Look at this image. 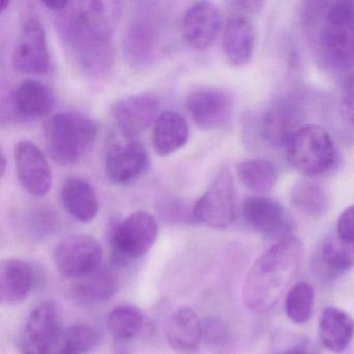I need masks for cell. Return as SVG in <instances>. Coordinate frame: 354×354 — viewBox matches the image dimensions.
<instances>
[{
    "instance_id": "19",
    "label": "cell",
    "mask_w": 354,
    "mask_h": 354,
    "mask_svg": "<svg viewBox=\"0 0 354 354\" xmlns=\"http://www.w3.org/2000/svg\"><path fill=\"white\" fill-rule=\"evenodd\" d=\"M301 113L295 104L287 100L277 101L264 113L261 122L263 138L274 146H287L302 127Z\"/></svg>"
},
{
    "instance_id": "14",
    "label": "cell",
    "mask_w": 354,
    "mask_h": 354,
    "mask_svg": "<svg viewBox=\"0 0 354 354\" xmlns=\"http://www.w3.org/2000/svg\"><path fill=\"white\" fill-rule=\"evenodd\" d=\"M18 179L34 196H44L53 186V171L46 156L35 142L21 140L14 148Z\"/></svg>"
},
{
    "instance_id": "6",
    "label": "cell",
    "mask_w": 354,
    "mask_h": 354,
    "mask_svg": "<svg viewBox=\"0 0 354 354\" xmlns=\"http://www.w3.org/2000/svg\"><path fill=\"white\" fill-rule=\"evenodd\" d=\"M321 48L335 67H354V1H337L325 11Z\"/></svg>"
},
{
    "instance_id": "31",
    "label": "cell",
    "mask_w": 354,
    "mask_h": 354,
    "mask_svg": "<svg viewBox=\"0 0 354 354\" xmlns=\"http://www.w3.org/2000/svg\"><path fill=\"white\" fill-rule=\"evenodd\" d=\"M314 288L310 283L300 281L291 288L285 299V312L288 318L297 324L306 323L314 308Z\"/></svg>"
},
{
    "instance_id": "18",
    "label": "cell",
    "mask_w": 354,
    "mask_h": 354,
    "mask_svg": "<svg viewBox=\"0 0 354 354\" xmlns=\"http://www.w3.org/2000/svg\"><path fill=\"white\" fill-rule=\"evenodd\" d=\"M14 115L24 121H32L49 115L55 104L53 88L35 80H24L10 97Z\"/></svg>"
},
{
    "instance_id": "34",
    "label": "cell",
    "mask_w": 354,
    "mask_h": 354,
    "mask_svg": "<svg viewBox=\"0 0 354 354\" xmlns=\"http://www.w3.org/2000/svg\"><path fill=\"white\" fill-rule=\"evenodd\" d=\"M337 235L344 241L354 244V205L348 207L337 219Z\"/></svg>"
},
{
    "instance_id": "16",
    "label": "cell",
    "mask_w": 354,
    "mask_h": 354,
    "mask_svg": "<svg viewBox=\"0 0 354 354\" xmlns=\"http://www.w3.org/2000/svg\"><path fill=\"white\" fill-rule=\"evenodd\" d=\"M160 102L154 95L138 94L113 103V121L126 136H136L148 129L159 117Z\"/></svg>"
},
{
    "instance_id": "37",
    "label": "cell",
    "mask_w": 354,
    "mask_h": 354,
    "mask_svg": "<svg viewBox=\"0 0 354 354\" xmlns=\"http://www.w3.org/2000/svg\"><path fill=\"white\" fill-rule=\"evenodd\" d=\"M283 354H310V352L306 351L304 348H293V349L288 350L283 352Z\"/></svg>"
},
{
    "instance_id": "4",
    "label": "cell",
    "mask_w": 354,
    "mask_h": 354,
    "mask_svg": "<svg viewBox=\"0 0 354 354\" xmlns=\"http://www.w3.org/2000/svg\"><path fill=\"white\" fill-rule=\"evenodd\" d=\"M123 34V51L128 64L144 69L156 59L163 34V16L155 3H140Z\"/></svg>"
},
{
    "instance_id": "33",
    "label": "cell",
    "mask_w": 354,
    "mask_h": 354,
    "mask_svg": "<svg viewBox=\"0 0 354 354\" xmlns=\"http://www.w3.org/2000/svg\"><path fill=\"white\" fill-rule=\"evenodd\" d=\"M339 113L348 125L354 127V72L350 73L342 84Z\"/></svg>"
},
{
    "instance_id": "17",
    "label": "cell",
    "mask_w": 354,
    "mask_h": 354,
    "mask_svg": "<svg viewBox=\"0 0 354 354\" xmlns=\"http://www.w3.org/2000/svg\"><path fill=\"white\" fill-rule=\"evenodd\" d=\"M149 156L144 145L128 142L118 145L109 151L105 161L107 179L118 186L136 182L146 171Z\"/></svg>"
},
{
    "instance_id": "24",
    "label": "cell",
    "mask_w": 354,
    "mask_h": 354,
    "mask_svg": "<svg viewBox=\"0 0 354 354\" xmlns=\"http://www.w3.org/2000/svg\"><path fill=\"white\" fill-rule=\"evenodd\" d=\"M189 138V125L183 115L165 111L153 126V147L159 156H169L185 146Z\"/></svg>"
},
{
    "instance_id": "35",
    "label": "cell",
    "mask_w": 354,
    "mask_h": 354,
    "mask_svg": "<svg viewBox=\"0 0 354 354\" xmlns=\"http://www.w3.org/2000/svg\"><path fill=\"white\" fill-rule=\"evenodd\" d=\"M234 8L239 15H243L246 13H254V12L260 10L262 7L263 3L261 1H237L233 3Z\"/></svg>"
},
{
    "instance_id": "36",
    "label": "cell",
    "mask_w": 354,
    "mask_h": 354,
    "mask_svg": "<svg viewBox=\"0 0 354 354\" xmlns=\"http://www.w3.org/2000/svg\"><path fill=\"white\" fill-rule=\"evenodd\" d=\"M69 1H44L43 5L46 6L51 11H55V13L63 11L67 7Z\"/></svg>"
},
{
    "instance_id": "29",
    "label": "cell",
    "mask_w": 354,
    "mask_h": 354,
    "mask_svg": "<svg viewBox=\"0 0 354 354\" xmlns=\"http://www.w3.org/2000/svg\"><path fill=\"white\" fill-rule=\"evenodd\" d=\"M319 262L329 277H337L354 268V244L342 240L339 236L327 238L320 248Z\"/></svg>"
},
{
    "instance_id": "25",
    "label": "cell",
    "mask_w": 354,
    "mask_h": 354,
    "mask_svg": "<svg viewBox=\"0 0 354 354\" xmlns=\"http://www.w3.org/2000/svg\"><path fill=\"white\" fill-rule=\"evenodd\" d=\"M319 335L326 349L341 353L349 347L353 339V319L341 308L327 306L319 320Z\"/></svg>"
},
{
    "instance_id": "22",
    "label": "cell",
    "mask_w": 354,
    "mask_h": 354,
    "mask_svg": "<svg viewBox=\"0 0 354 354\" xmlns=\"http://www.w3.org/2000/svg\"><path fill=\"white\" fill-rule=\"evenodd\" d=\"M34 269L21 259L10 258L0 266V299L6 304L26 300L34 289Z\"/></svg>"
},
{
    "instance_id": "5",
    "label": "cell",
    "mask_w": 354,
    "mask_h": 354,
    "mask_svg": "<svg viewBox=\"0 0 354 354\" xmlns=\"http://www.w3.org/2000/svg\"><path fill=\"white\" fill-rule=\"evenodd\" d=\"M287 158L298 173L308 177L327 173L337 161V150L329 132L320 125H304L287 145Z\"/></svg>"
},
{
    "instance_id": "2",
    "label": "cell",
    "mask_w": 354,
    "mask_h": 354,
    "mask_svg": "<svg viewBox=\"0 0 354 354\" xmlns=\"http://www.w3.org/2000/svg\"><path fill=\"white\" fill-rule=\"evenodd\" d=\"M301 258V242L294 236L277 241L261 254L244 281V306L256 313L272 310L297 274Z\"/></svg>"
},
{
    "instance_id": "30",
    "label": "cell",
    "mask_w": 354,
    "mask_h": 354,
    "mask_svg": "<svg viewBox=\"0 0 354 354\" xmlns=\"http://www.w3.org/2000/svg\"><path fill=\"white\" fill-rule=\"evenodd\" d=\"M145 326L142 310L132 304H122L111 310L107 319V328L113 339L120 342L136 339Z\"/></svg>"
},
{
    "instance_id": "13",
    "label": "cell",
    "mask_w": 354,
    "mask_h": 354,
    "mask_svg": "<svg viewBox=\"0 0 354 354\" xmlns=\"http://www.w3.org/2000/svg\"><path fill=\"white\" fill-rule=\"evenodd\" d=\"M192 121L201 129L216 130L225 127L234 111V100L225 91L201 88L192 91L185 102Z\"/></svg>"
},
{
    "instance_id": "28",
    "label": "cell",
    "mask_w": 354,
    "mask_h": 354,
    "mask_svg": "<svg viewBox=\"0 0 354 354\" xmlns=\"http://www.w3.org/2000/svg\"><path fill=\"white\" fill-rule=\"evenodd\" d=\"M237 177L248 189L257 194L270 192L277 182L279 173L274 163L266 159H250L237 165Z\"/></svg>"
},
{
    "instance_id": "39",
    "label": "cell",
    "mask_w": 354,
    "mask_h": 354,
    "mask_svg": "<svg viewBox=\"0 0 354 354\" xmlns=\"http://www.w3.org/2000/svg\"><path fill=\"white\" fill-rule=\"evenodd\" d=\"M53 354H73L71 353V352L67 351V350L63 349V348H61V349L57 350V351H55V353Z\"/></svg>"
},
{
    "instance_id": "8",
    "label": "cell",
    "mask_w": 354,
    "mask_h": 354,
    "mask_svg": "<svg viewBox=\"0 0 354 354\" xmlns=\"http://www.w3.org/2000/svg\"><path fill=\"white\" fill-rule=\"evenodd\" d=\"M63 318L53 302H41L28 315L20 337L21 354H53L64 335Z\"/></svg>"
},
{
    "instance_id": "1",
    "label": "cell",
    "mask_w": 354,
    "mask_h": 354,
    "mask_svg": "<svg viewBox=\"0 0 354 354\" xmlns=\"http://www.w3.org/2000/svg\"><path fill=\"white\" fill-rule=\"evenodd\" d=\"M99 0L69 1L57 13V28L74 65L86 75H106L115 61L113 28L118 8Z\"/></svg>"
},
{
    "instance_id": "10",
    "label": "cell",
    "mask_w": 354,
    "mask_h": 354,
    "mask_svg": "<svg viewBox=\"0 0 354 354\" xmlns=\"http://www.w3.org/2000/svg\"><path fill=\"white\" fill-rule=\"evenodd\" d=\"M103 250L95 238L74 235L59 242L53 252L57 271L67 279H77L100 268Z\"/></svg>"
},
{
    "instance_id": "12",
    "label": "cell",
    "mask_w": 354,
    "mask_h": 354,
    "mask_svg": "<svg viewBox=\"0 0 354 354\" xmlns=\"http://www.w3.org/2000/svg\"><path fill=\"white\" fill-rule=\"evenodd\" d=\"M158 225L147 211H136L115 227L113 248L123 258L138 259L145 256L156 242Z\"/></svg>"
},
{
    "instance_id": "9",
    "label": "cell",
    "mask_w": 354,
    "mask_h": 354,
    "mask_svg": "<svg viewBox=\"0 0 354 354\" xmlns=\"http://www.w3.org/2000/svg\"><path fill=\"white\" fill-rule=\"evenodd\" d=\"M13 66L20 73L30 75H44L50 71L46 32L38 16L26 15L22 21L14 48Z\"/></svg>"
},
{
    "instance_id": "20",
    "label": "cell",
    "mask_w": 354,
    "mask_h": 354,
    "mask_svg": "<svg viewBox=\"0 0 354 354\" xmlns=\"http://www.w3.org/2000/svg\"><path fill=\"white\" fill-rule=\"evenodd\" d=\"M165 337L171 349L180 353H192L203 339V324L189 306L176 308L167 319Z\"/></svg>"
},
{
    "instance_id": "27",
    "label": "cell",
    "mask_w": 354,
    "mask_h": 354,
    "mask_svg": "<svg viewBox=\"0 0 354 354\" xmlns=\"http://www.w3.org/2000/svg\"><path fill=\"white\" fill-rule=\"evenodd\" d=\"M290 198L292 205L300 212L313 217L324 215L330 204L326 189L310 179L296 182L292 187Z\"/></svg>"
},
{
    "instance_id": "21",
    "label": "cell",
    "mask_w": 354,
    "mask_h": 354,
    "mask_svg": "<svg viewBox=\"0 0 354 354\" xmlns=\"http://www.w3.org/2000/svg\"><path fill=\"white\" fill-rule=\"evenodd\" d=\"M254 28L243 15L235 14L225 24L223 34V48L227 62L234 67L248 65L254 53Z\"/></svg>"
},
{
    "instance_id": "26",
    "label": "cell",
    "mask_w": 354,
    "mask_h": 354,
    "mask_svg": "<svg viewBox=\"0 0 354 354\" xmlns=\"http://www.w3.org/2000/svg\"><path fill=\"white\" fill-rule=\"evenodd\" d=\"M118 291V279L109 269L100 268L80 279H74L72 294L84 304H101L115 296Z\"/></svg>"
},
{
    "instance_id": "38",
    "label": "cell",
    "mask_w": 354,
    "mask_h": 354,
    "mask_svg": "<svg viewBox=\"0 0 354 354\" xmlns=\"http://www.w3.org/2000/svg\"><path fill=\"white\" fill-rule=\"evenodd\" d=\"M0 159H1V165H0V167H1V171H0V174H1V177H3L6 173V167H7V161H6L5 153L1 152V157H0Z\"/></svg>"
},
{
    "instance_id": "15",
    "label": "cell",
    "mask_w": 354,
    "mask_h": 354,
    "mask_svg": "<svg viewBox=\"0 0 354 354\" xmlns=\"http://www.w3.org/2000/svg\"><path fill=\"white\" fill-rule=\"evenodd\" d=\"M223 13L218 6L211 1H198L186 10L182 28L186 42L204 50L212 46L223 28Z\"/></svg>"
},
{
    "instance_id": "11",
    "label": "cell",
    "mask_w": 354,
    "mask_h": 354,
    "mask_svg": "<svg viewBox=\"0 0 354 354\" xmlns=\"http://www.w3.org/2000/svg\"><path fill=\"white\" fill-rule=\"evenodd\" d=\"M246 225L257 233L277 241L291 237L295 223L289 211L274 198L250 196L242 205Z\"/></svg>"
},
{
    "instance_id": "23",
    "label": "cell",
    "mask_w": 354,
    "mask_h": 354,
    "mask_svg": "<svg viewBox=\"0 0 354 354\" xmlns=\"http://www.w3.org/2000/svg\"><path fill=\"white\" fill-rule=\"evenodd\" d=\"M61 200L66 211L80 223L94 221L100 209L96 192L82 178L66 179L62 186Z\"/></svg>"
},
{
    "instance_id": "32",
    "label": "cell",
    "mask_w": 354,
    "mask_h": 354,
    "mask_svg": "<svg viewBox=\"0 0 354 354\" xmlns=\"http://www.w3.org/2000/svg\"><path fill=\"white\" fill-rule=\"evenodd\" d=\"M99 344V333L92 325L76 323L64 331L62 347L73 354H88Z\"/></svg>"
},
{
    "instance_id": "7",
    "label": "cell",
    "mask_w": 354,
    "mask_h": 354,
    "mask_svg": "<svg viewBox=\"0 0 354 354\" xmlns=\"http://www.w3.org/2000/svg\"><path fill=\"white\" fill-rule=\"evenodd\" d=\"M235 183L227 167L219 169L210 185L192 208V219L213 229H225L235 221Z\"/></svg>"
},
{
    "instance_id": "3",
    "label": "cell",
    "mask_w": 354,
    "mask_h": 354,
    "mask_svg": "<svg viewBox=\"0 0 354 354\" xmlns=\"http://www.w3.org/2000/svg\"><path fill=\"white\" fill-rule=\"evenodd\" d=\"M98 131L96 122L84 113H57L49 119L45 128L49 154L64 167L77 165L94 148Z\"/></svg>"
}]
</instances>
